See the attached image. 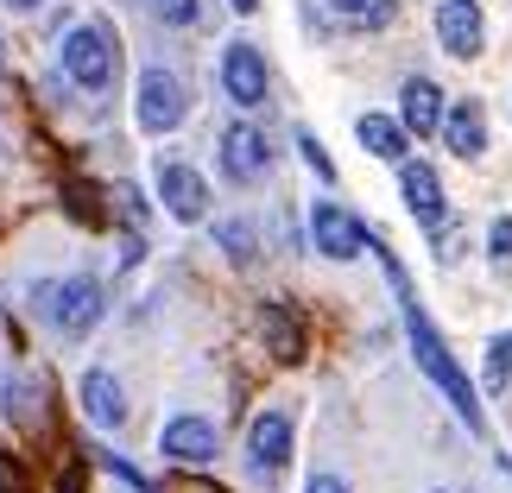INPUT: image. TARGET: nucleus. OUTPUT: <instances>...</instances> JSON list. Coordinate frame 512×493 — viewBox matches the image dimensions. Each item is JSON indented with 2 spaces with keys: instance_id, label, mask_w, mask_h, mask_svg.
Listing matches in <instances>:
<instances>
[{
  "instance_id": "f257e3e1",
  "label": "nucleus",
  "mask_w": 512,
  "mask_h": 493,
  "mask_svg": "<svg viewBox=\"0 0 512 493\" xmlns=\"http://www.w3.org/2000/svg\"><path fill=\"white\" fill-rule=\"evenodd\" d=\"M373 241V234H367ZM380 247V241H373ZM380 266H386V279H392V291H399V310H405V335H411V354H418V367L430 373V380L443 386V399L456 405V418L468 424V430H487V418H481V399H475V386H468V373L456 367V354L443 348V335L430 329V317H424V304L411 298V279H405V266L392 260V247H380Z\"/></svg>"
},
{
  "instance_id": "f03ea898",
  "label": "nucleus",
  "mask_w": 512,
  "mask_h": 493,
  "mask_svg": "<svg viewBox=\"0 0 512 493\" xmlns=\"http://www.w3.org/2000/svg\"><path fill=\"white\" fill-rule=\"evenodd\" d=\"M57 57H64V76L89 95H108L114 76H121V38H114V26H102V19H83L76 32H64Z\"/></svg>"
},
{
  "instance_id": "7ed1b4c3",
  "label": "nucleus",
  "mask_w": 512,
  "mask_h": 493,
  "mask_svg": "<svg viewBox=\"0 0 512 493\" xmlns=\"http://www.w3.org/2000/svg\"><path fill=\"white\" fill-rule=\"evenodd\" d=\"M32 310H45L57 335H89L95 323H102V279H89V272H76V279L64 285H32Z\"/></svg>"
},
{
  "instance_id": "20e7f679",
  "label": "nucleus",
  "mask_w": 512,
  "mask_h": 493,
  "mask_svg": "<svg viewBox=\"0 0 512 493\" xmlns=\"http://www.w3.org/2000/svg\"><path fill=\"white\" fill-rule=\"evenodd\" d=\"M184 108H190V95H184V83H177L171 70H146V76H140L133 114H140L146 133H171L177 121H184Z\"/></svg>"
},
{
  "instance_id": "39448f33",
  "label": "nucleus",
  "mask_w": 512,
  "mask_h": 493,
  "mask_svg": "<svg viewBox=\"0 0 512 493\" xmlns=\"http://www.w3.org/2000/svg\"><path fill=\"white\" fill-rule=\"evenodd\" d=\"M266 171H272V140H266L260 127L234 121L222 133V177H228V184H260Z\"/></svg>"
},
{
  "instance_id": "423d86ee",
  "label": "nucleus",
  "mask_w": 512,
  "mask_h": 493,
  "mask_svg": "<svg viewBox=\"0 0 512 493\" xmlns=\"http://www.w3.org/2000/svg\"><path fill=\"white\" fill-rule=\"evenodd\" d=\"M222 89H228L234 108H260L266 102V57H260V45L234 38V45L222 51Z\"/></svg>"
},
{
  "instance_id": "0eeeda50",
  "label": "nucleus",
  "mask_w": 512,
  "mask_h": 493,
  "mask_svg": "<svg viewBox=\"0 0 512 493\" xmlns=\"http://www.w3.org/2000/svg\"><path fill=\"white\" fill-rule=\"evenodd\" d=\"M247 462H253V475H266V481L291 462V411H260V418H253Z\"/></svg>"
},
{
  "instance_id": "6e6552de",
  "label": "nucleus",
  "mask_w": 512,
  "mask_h": 493,
  "mask_svg": "<svg viewBox=\"0 0 512 493\" xmlns=\"http://www.w3.org/2000/svg\"><path fill=\"white\" fill-rule=\"evenodd\" d=\"M310 241H317V253H329V260H354V253L367 247V228L354 222L342 203H317L310 209Z\"/></svg>"
},
{
  "instance_id": "1a4fd4ad",
  "label": "nucleus",
  "mask_w": 512,
  "mask_h": 493,
  "mask_svg": "<svg viewBox=\"0 0 512 493\" xmlns=\"http://www.w3.org/2000/svg\"><path fill=\"white\" fill-rule=\"evenodd\" d=\"M159 203L177 215V222H203L209 215V184H203V171H190V165H159Z\"/></svg>"
},
{
  "instance_id": "9d476101",
  "label": "nucleus",
  "mask_w": 512,
  "mask_h": 493,
  "mask_svg": "<svg viewBox=\"0 0 512 493\" xmlns=\"http://www.w3.org/2000/svg\"><path fill=\"white\" fill-rule=\"evenodd\" d=\"M159 449L171 462H184V468H203V462H215V424L196 418V411H184V418H171L159 430Z\"/></svg>"
},
{
  "instance_id": "9b49d317",
  "label": "nucleus",
  "mask_w": 512,
  "mask_h": 493,
  "mask_svg": "<svg viewBox=\"0 0 512 493\" xmlns=\"http://www.w3.org/2000/svg\"><path fill=\"white\" fill-rule=\"evenodd\" d=\"M481 32H487L481 0H437V38H443L449 57H475L481 51Z\"/></svg>"
},
{
  "instance_id": "f8f14e48",
  "label": "nucleus",
  "mask_w": 512,
  "mask_h": 493,
  "mask_svg": "<svg viewBox=\"0 0 512 493\" xmlns=\"http://www.w3.org/2000/svg\"><path fill=\"white\" fill-rule=\"evenodd\" d=\"M76 399H83V418L89 424H102V430H121L127 424V392H121V380H114L108 367H89L83 386H76Z\"/></svg>"
},
{
  "instance_id": "ddd939ff",
  "label": "nucleus",
  "mask_w": 512,
  "mask_h": 493,
  "mask_svg": "<svg viewBox=\"0 0 512 493\" xmlns=\"http://www.w3.org/2000/svg\"><path fill=\"white\" fill-rule=\"evenodd\" d=\"M399 127L418 133V140H430V133L443 127V89L430 83V76H411L399 89Z\"/></svg>"
},
{
  "instance_id": "4468645a",
  "label": "nucleus",
  "mask_w": 512,
  "mask_h": 493,
  "mask_svg": "<svg viewBox=\"0 0 512 493\" xmlns=\"http://www.w3.org/2000/svg\"><path fill=\"white\" fill-rule=\"evenodd\" d=\"M443 146L456 152V159H481V146H487V121H481V102L475 95H462L456 108H443Z\"/></svg>"
},
{
  "instance_id": "2eb2a0df",
  "label": "nucleus",
  "mask_w": 512,
  "mask_h": 493,
  "mask_svg": "<svg viewBox=\"0 0 512 493\" xmlns=\"http://www.w3.org/2000/svg\"><path fill=\"white\" fill-rule=\"evenodd\" d=\"M405 209L418 215L424 228L443 234V184H437V171H430V165H411L405 159Z\"/></svg>"
},
{
  "instance_id": "dca6fc26",
  "label": "nucleus",
  "mask_w": 512,
  "mask_h": 493,
  "mask_svg": "<svg viewBox=\"0 0 512 493\" xmlns=\"http://www.w3.org/2000/svg\"><path fill=\"white\" fill-rule=\"evenodd\" d=\"M354 133H361V146L373 152V159H405V152H411V133L392 121V114H361Z\"/></svg>"
},
{
  "instance_id": "f3484780",
  "label": "nucleus",
  "mask_w": 512,
  "mask_h": 493,
  "mask_svg": "<svg viewBox=\"0 0 512 493\" xmlns=\"http://www.w3.org/2000/svg\"><path fill=\"white\" fill-rule=\"evenodd\" d=\"M329 13H336L342 26H354V32H380V26H392L399 0H329Z\"/></svg>"
},
{
  "instance_id": "a211bd4d",
  "label": "nucleus",
  "mask_w": 512,
  "mask_h": 493,
  "mask_svg": "<svg viewBox=\"0 0 512 493\" xmlns=\"http://www.w3.org/2000/svg\"><path fill=\"white\" fill-rule=\"evenodd\" d=\"M215 247H222L234 266H253V253H260V228H253L247 215H228V222H215Z\"/></svg>"
},
{
  "instance_id": "6ab92c4d",
  "label": "nucleus",
  "mask_w": 512,
  "mask_h": 493,
  "mask_svg": "<svg viewBox=\"0 0 512 493\" xmlns=\"http://www.w3.org/2000/svg\"><path fill=\"white\" fill-rule=\"evenodd\" d=\"M260 329H266V342H272L279 361H298V354H304V329H298V317H285L279 304L260 310Z\"/></svg>"
},
{
  "instance_id": "aec40b11",
  "label": "nucleus",
  "mask_w": 512,
  "mask_h": 493,
  "mask_svg": "<svg viewBox=\"0 0 512 493\" xmlns=\"http://www.w3.org/2000/svg\"><path fill=\"white\" fill-rule=\"evenodd\" d=\"M506 380H512V335L487 348V386H506Z\"/></svg>"
},
{
  "instance_id": "412c9836",
  "label": "nucleus",
  "mask_w": 512,
  "mask_h": 493,
  "mask_svg": "<svg viewBox=\"0 0 512 493\" xmlns=\"http://www.w3.org/2000/svg\"><path fill=\"white\" fill-rule=\"evenodd\" d=\"M152 13H159L165 26H196V13H203V0H152Z\"/></svg>"
},
{
  "instance_id": "4be33fe9",
  "label": "nucleus",
  "mask_w": 512,
  "mask_h": 493,
  "mask_svg": "<svg viewBox=\"0 0 512 493\" xmlns=\"http://www.w3.org/2000/svg\"><path fill=\"white\" fill-rule=\"evenodd\" d=\"M298 146H304V165L317 171V177H336V165H329V152H323L317 133H298Z\"/></svg>"
},
{
  "instance_id": "5701e85b",
  "label": "nucleus",
  "mask_w": 512,
  "mask_h": 493,
  "mask_svg": "<svg viewBox=\"0 0 512 493\" xmlns=\"http://www.w3.org/2000/svg\"><path fill=\"white\" fill-rule=\"evenodd\" d=\"M102 462H108V475H114V481H127L133 493H152V481H146V475H140L133 462H121V456H102Z\"/></svg>"
},
{
  "instance_id": "b1692460",
  "label": "nucleus",
  "mask_w": 512,
  "mask_h": 493,
  "mask_svg": "<svg viewBox=\"0 0 512 493\" xmlns=\"http://www.w3.org/2000/svg\"><path fill=\"white\" fill-rule=\"evenodd\" d=\"M487 253H494L500 266L512 260V215H500V222H494V234H487Z\"/></svg>"
},
{
  "instance_id": "393cba45",
  "label": "nucleus",
  "mask_w": 512,
  "mask_h": 493,
  "mask_svg": "<svg viewBox=\"0 0 512 493\" xmlns=\"http://www.w3.org/2000/svg\"><path fill=\"white\" fill-rule=\"evenodd\" d=\"M0 493H26V475H19V462L0 456Z\"/></svg>"
},
{
  "instance_id": "a878e982",
  "label": "nucleus",
  "mask_w": 512,
  "mask_h": 493,
  "mask_svg": "<svg viewBox=\"0 0 512 493\" xmlns=\"http://www.w3.org/2000/svg\"><path fill=\"white\" fill-rule=\"evenodd\" d=\"M304 493H348V481H342V475H310Z\"/></svg>"
},
{
  "instance_id": "bb28decb",
  "label": "nucleus",
  "mask_w": 512,
  "mask_h": 493,
  "mask_svg": "<svg viewBox=\"0 0 512 493\" xmlns=\"http://www.w3.org/2000/svg\"><path fill=\"white\" fill-rule=\"evenodd\" d=\"M57 493H83V468H70V475H64V487H57Z\"/></svg>"
},
{
  "instance_id": "cd10ccee",
  "label": "nucleus",
  "mask_w": 512,
  "mask_h": 493,
  "mask_svg": "<svg viewBox=\"0 0 512 493\" xmlns=\"http://www.w3.org/2000/svg\"><path fill=\"white\" fill-rule=\"evenodd\" d=\"M7 7H13V13H32V7H45V0H7Z\"/></svg>"
},
{
  "instance_id": "c85d7f7f",
  "label": "nucleus",
  "mask_w": 512,
  "mask_h": 493,
  "mask_svg": "<svg viewBox=\"0 0 512 493\" xmlns=\"http://www.w3.org/2000/svg\"><path fill=\"white\" fill-rule=\"evenodd\" d=\"M228 7H234V13H253V7H260V0H228Z\"/></svg>"
},
{
  "instance_id": "c756f323",
  "label": "nucleus",
  "mask_w": 512,
  "mask_h": 493,
  "mask_svg": "<svg viewBox=\"0 0 512 493\" xmlns=\"http://www.w3.org/2000/svg\"><path fill=\"white\" fill-rule=\"evenodd\" d=\"M0 70H7V45H0Z\"/></svg>"
},
{
  "instance_id": "7c9ffc66",
  "label": "nucleus",
  "mask_w": 512,
  "mask_h": 493,
  "mask_svg": "<svg viewBox=\"0 0 512 493\" xmlns=\"http://www.w3.org/2000/svg\"><path fill=\"white\" fill-rule=\"evenodd\" d=\"M437 493H449V487H437Z\"/></svg>"
}]
</instances>
